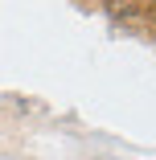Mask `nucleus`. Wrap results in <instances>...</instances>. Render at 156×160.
I'll return each instance as SVG.
<instances>
[]
</instances>
